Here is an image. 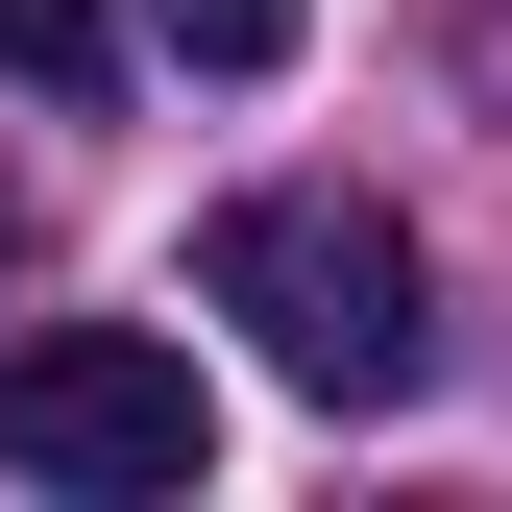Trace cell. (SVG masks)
Listing matches in <instances>:
<instances>
[{
    "instance_id": "obj_5",
    "label": "cell",
    "mask_w": 512,
    "mask_h": 512,
    "mask_svg": "<svg viewBox=\"0 0 512 512\" xmlns=\"http://www.w3.org/2000/svg\"><path fill=\"white\" fill-rule=\"evenodd\" d=\"M0 269H25V171H0Z\"/></svg>"
},
{
    "instance_id": "obj_1",
    "label": "cell",
    "mask_w": 512,
    "mask_h": 512,
    "mask_svg": "<svg viewBox=\"0 0 512 512\" xmlns=\"http://www.w3.org/2000/svg\"><path fill=\"white\" fill-rule=\"evenodd\" d=\"M196 293H220V317H244L269 366H293L317 415H391L415 366H439L391 196H317V171H269V196H220V220H196Z\"/></svg>"
},
{
    "instance_id": "obj_2",
    "label": "cell",
    "mask_w": 512,
    "mask_h": 512,
    "mask_svg": "<svg viewBox=\"0 0 512 512\" xmlns=\"http://www.w3.org/2000/svg\"><path fill=\"white\" fill-rule=\"evenodd\" d=\"M0 464L25 488H196V366H171L147 317H49V342L0 366Z\"/></svg>"
},
{
    "instance_id": "obj_4",
    "label": "cell",
    "mask_w": 512,
    "mask_h": 512,
    "mask_svg": "<svg viewBox=\"0 0 512 512\" xmlns=\"http://www.w3.org/2000/svg\"><path fill=\"white\" fill-rule=\"evenodd\" d=\"M293 25H317V0H147V49H171V74H269Z\"/></svg>"
},
{
    "instance_id": "obj_3",
    "label": "cell",
    "mask_w": 512,
    "mask_h": 512,
    "mask_svg": "<svg viewBox=\"0 0 512 512\" xmlns=\"http://www.w3.org/2000/svg\"><path fill=\"white\" fill-rule=\"evenodd\" d=\"M0 74H25V98H98L122 74V0H0Z\"/></svg>"
}]
</instances>
